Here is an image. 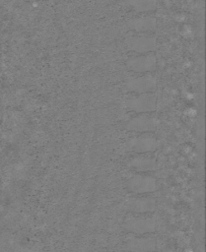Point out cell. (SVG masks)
Here are the masks:
<instances>
[{
    "instance_id": "obj_1",
    "label": "cell",
    "mask_w": 206,
    "mask_h": 252,
    "mask_svg": "<svg viewBox=\"0 0 206 252\" xmlns=\"http://www.w3.org/2000/svg\"><path fill=\"white\" fill-rule=\"evenodd\" d=\"M127 188L135 193L153 192L157 188L156 180L151 176L134 175L126 181Z\"/></svg>"
},
{
    "instance_id": "obj_2",
    "label": "cell",
    "mask_w": 206,
    "mask_h": 252,
    "mask_svg": "<svg viewBox=\"0 0 206 252\" xmlns=\"http://www.w3.org/2000/svg\"><path fill=\"white\" fill-rule=\"evenodd\" d=\"M158 141L150 136L135 137L127 140L126 151L135 153H146L155 151L158 148Z\"/></svg>"
},
{
    "instance_id": "obj_3",
    "label": "cell",
    "mask_w": 206,
    "mask_h": 252,
    "mask_svg": "<svg viewBox=\"0 0 206 252\" xmlns=\"http://www.w3.org/2000/svg\"><path fill=\"white\" fill-rule=\"evenodd\" d=\"M156 106V99L152 95H140L126 99V108L130 111H154Z\"/></svg>"
},
{
    "instance_id": "obj_4",
    "label": "cell",
    "mask_w": 206,
    "mask_h": 252,
    "mask_svg": "<svg viewBox=\"0 0 206 252\" xmlns=\"http://www.w3.org/2000/svg\"><path fill=\"white\" fill-rule=\"evenodd\" d=\"M126 66L135 72H147L156 67V58L153 55L134 56L126 61Z\"/></svg>"
},
{
    "instance_id": "obj_5",
    "label": "cell",
    "mask_w": 206,
    "mask_h": 252,
    "mask_svg": "<svg viewBox=\"0 0 206 252\" xmlns=\"http://www.w3.org/2000/svg\"><path fill=\"white\" fill-rule=\"evenodd\" d=\"M156 88V80L152 76L129 78L126 81V89L136 93H148Z\"/></svg>"
},
{
    "instance_id": "obj_6",
    "label": "cell",
    "mask_w": 206,
    "mask_h": 252,
    "mask_svg": "<svg viewBox=\"0 0 206 252\" xmlns=\"http://www.w3.org/2000/svg\"><path fill=\"white\" fill-rule=\"evenodd\" d=\"M158 127V121L154 117H149L146 115L136 116L126 122V129L147 132L154 131Z\"/></svg>"
},
{
    "instance_id": "obj_7",
    "label": "cell",
    "mask_w": 206,
    "mask_h": 252,
    "mask_svg": "<svg viewBox=\"0 0 206 252\" xmlns=\"http://www.w3.org/2000/svg\"><path fill=\"white\" fill-rule=\"evenodd\" d=\"M156 39L155 37L150 36H141V37H132L128 40V46L130 49L137 52H148L156 48Z\"/></svg>"
},
{
    "instance_id": "obj_8",
    "label": "cell",
    "mask_w": 206,
    "mask_h": 252,
    "mask_svg": "<svg viewBox=\"0 0 206 252\" xmlns=\"http://www.w3.org/2000/svg\"><path fill=\"white\" fill-rule=\"evenodd\" d=\"M126 228L137 233H144L154 229V222L152 220L132 219L126 221Z\"/></svg>"
},
{
    "instance_id": "obj_9",
    "label": "cell",
    "mask_w": 206,
    "mask_h": 252,
    "mask_svg": "<svg viewBox=\"0 0 206 252\" xmlns=\"http://www.w3.org/2000/svg\"><path fill=\"white\" fill-rule=\"evenodd\" d=\"M126 208L134 212H148L152 211L155 208V202L153 199H132L126 203Z\"/></svg>"
},
{
    "instance_id": "obj_10",
    "label": "cell",
    "mask_w": 206,
    "mask_h": 252,
    "mask_svg": "<svg viewBox=\"0 0 206 252\" xmlns=\"http://www.w3.org/2000/svg\"><path fill=\"white\" fill-rule=\"evenodd\" d=\"M130 166L138 171H149L155 169L156 162L150 158H137L131 160Z\"/></svg>"
},
{
    "instance_id": "obj_11",
    "label": "cell",
    "mask_w": 206,
    "mask_h": 252,
    "mask_svg": "<svg viewBox=\"0 0 206 252\" xmlns=\"http://www.w3.org/2000/svg\"><path fill=\"white\" fill-rule=\"evenodd\" d=\"M155 20L152 18H139L135 19L129 22V26L136 31H147V30H152L155 27Z\"/></svg>"
}]
</instances>
